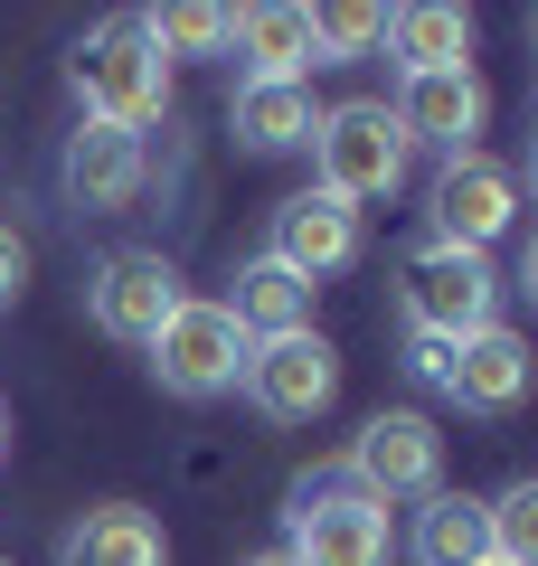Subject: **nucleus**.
I'll list each match as a JSON object with an SVG mask.
<instances>
[{
	"mask_svg": "<svg viewBox=\"0 0 538 566\" xmlns=\"http://www.w3.org/2000/svg\"><path fill=\"white\" fill-rule=\"evenodd\" d=\"M66 76H76L85 123L142 133V123H161V114H170V57L152 48L142 10H123V20H95V29L76 39V57H66Z\"/></svg>",
	"mask_w": 538,
	"mask_h": 566,
	"instance_id": "f257e3e1",
	"label": "nucleus"
},
{
	"mask_svg": "<svg viewBox=\"0 0 538 566\" xmlns=\"http://www.w3.org/2000/svg\"><path fill=\"white\" fill-rule=\"evenodd\" d=\"M312 170L321 180L312 189H331V199H387V189L406 180V133H397V114H387L379 95H350V104H321V123H312Z\"/></svg>",
	"mask_w": 538,
	"mask_h": 566,
	"instance_id": "f03ea898",
	"label": "nucleus"
},
{
	"mask_svg": "<svg viewBox=\"0 0 538 566\" xmlns=\"http://www.w3.org/2000/svg\"><path fill=\"white\" fill-rule=\"evenodd\" d=\"M397 303H406V322H416L425 340H473V331H492V312H500V274H492V255H473V245H435L425 237L416 255L397 264Z\"/></svg>",
	"mask_w": 538,
	"mask_h": 566,
	"instance_id": "7ed1b4c3",
	"label": "nucleus"
},
{
	"mask_svg": "<svg viewBox=\"0 0 538 566\" xmlns=\"http://www.w3.org/2000/svg\"><path fill=\"white\" fill-rule=\"evenodd\" d=\"M246 349H256V340L237 331L227 303H179L170 322L152 331V378L170 387V397L199 406V397H227V387L246 378Z\"/></svg>",
	"mask_w": 538,
	"mask_h": 566,
	"instance_id": "20e7f679",
	"label": "nucleus"
},
{
	"mask_svg": "<svg viewBox=\"0 0 538 566\" xmlns=\"http://www.w3.org/2000/svg\"><path fill=\"white\" fill-rule=\"evenodd\" d=\"M350 491H369V501H435L444 491V434L435 416H416V406H387V416L359 424L350 444Z\"/></svg>",
	"mask_w": 538,
	"mask_h": 566,
	"instance_id": "39448f33",
	"label": "nucleus"
},
{
	"mask_svg": "<svg viewBox=\"0 0 538 566\" xmlns=\"http://www.w3.org/2000/svg\"><path fill=\"white\" fill-rule=\"evenodd\" d=\"M179 303H189V293H179V264L152 255V245H114V255L85 274V312H95V331H104V340H133V349H152V331L170 322Z\"/></svg>",
	"mask_w": 538,
	"mask_h": 566,
	"instance_id": "423d86ee",
	"label": "nucleus"
},
{
	"mask_svg": "<svg viewBox=\"0 0 538 566\" xmlns=\"http://www.w3.org/2000/svg\"><path fill=\"white\" fill-rule=\"evenodd\" d=\"M246 397H256V416L275 424H312L321 406L340 397V349L321 340V331H283V340H256L246 349Z\"/></svg>",
	"mask_w": 538,
	"mask_h": 566,
	"instance_id": "0eeeda50",
	"label": "nucleus"
},
{
	"mask_svg": "<svg viewBox=\"0 0 538 566\" xmlns=\"http://www.w3.org/2000/svg\"><path fill=\"white\" fill-rule=\"evenodd\" d=\"M425 218H435V245L492 255V237H510V218H519V180L492 151H454V161L435 170V189H425Z\"/></svg>",
	"mask_w": 538,
	"mask_h": 566,
	"instance_id": "6e6552de",
	"label": "nucleus"
},
{
	"mask_svg": "<svg viewBox=\"0 0 538 566\" xmlns=\"http://www.w3.org/2000/svg\"><path fill=\"white\" fill-rule=\"evenodd\" d=\"M293 566H387V510L369 491L331 482V491H293Z\"/></svg>",
	"mask_w": 538,
	"mask_h": 566,
	"instance_id": "1a4fd4ad",
	"label": "nucleus"
},
{
	"mask_svg": "<svg viewBox=\"0 0 538 566\" xmlns=\"http://www.w3.org/2000/svg\"><path fill=\"white\" fill-rule=\"evenodd\" d=\"M387 114H397L406 151H416V142H435L444 161H454V151H473V133H482V123H492V85H482L473 66H435V76H397V104H387Z\"/></svg>",
	"mask_w": 538,
	"mask_h": 566,
	"instance_id": "9d476101",
	"label": "nucleus"
},
{
	"mask_svg": "<svg viewBox=\"0 0 538 566\" xmlns=\"http://www.w3.org/2000/svg\"><path fill=\"white\" fill-rule=\"evenodd\" d=\"M265 255L321 293V274H350L359 264V208L331 199V189H293V199L275 208V245H265Z\"/></svg>",
	"mask_w": 538,
	"mask_h": 566,
	"instance_id": "9b49d317",
	"label": "nucleus"
},
{
	"mask_svg": "<svg viewBox=\"0 0 538 566\" xmlns=\"http://www.w3.org/2000/svg\"><path fill=\"white\" fill-rule=\"evenodd\" d=\"M152 161H142V133H114V123H76L58 151V189L85 208V218H114V208L142 199Z\"/></svg>",
	"mask_w": 538,
	"mask_h": 566,
	"instance_id": "f8f14e48",
	"label": "nucleus"
},
{
	"mask_svg": "<svg viewBox=\"0 0 538 566\" xmlns=\"http://www.w3.org/2000/svg\"><path fill=\"white\" fill-rule=\"evenodd\" d=\"M444 397L463 406V416H510L519 397H529V340L519 331H473V340H454V368H444Z\"/></svg>",
	"mask_w": 538,
	"mask_h": 566,
	"instance_id": "ddd939ff",
	"label": "nucleus"
},
{
	"mask_svg": "<svg viewBox=\"0 0 538 566\" xmlns=\"http://www.w3.org/2000/svg\"><path fill=\"white\" fill-rule=\"evenodd\" d=\"M227 48L246 57V76L265 85H312V10L293 0H256V10H227Z\"/></svg>",
	"mask_w": 538,
	"mask_h": 566,
	"instance_id": "4468645a",
	"label": "nucleus"
},
{
	"mask_svg": "<svg viewBox=\"0 0 538 566\" xmlns=\"http://www.w3.org/2000/svg\"><path fill=\"white\" fill-rule=\"evenodd\" d=\"M58 557H66V566H170V538H161L152 510H133V501H95L76 528H66Z\"/></svg>",
	"mask_w": 538,
	"mask_h": 566,
	"instance_id": "2eb2a0df",
	"label": "nucleus"
},
{
	"mask_svg": "<svg viewBox=\"0 0 538 566\" xmlns=\"http://www.w3.org/2000/svg\"><path fill=\"white\" fill-rule=\"evenodd\" d=\"M227 312H237L246 340H283V331H312V283L283 274L275 255L237 264V293H227Z\"/></svg>",
	"mask_w": 538,
	"mask_h": 566,
	"instance_id": "dca6fc26",
	"label": "nucleus"
},
{
	"mask_svg": "<svg viewBox=\"0 0 538 566\" xmlns=\"http://www.w3.org/2000/svg\"><path fill=\"white\" fill-rule=\"evenodd\" d=\"M387 48H397L406 76L463 66V57H473V10H454V0H416V10H387Z\"/></svg>",
	"mask_w": 538,
	"mask_h": 566,
	"instance_id": "f3484780",
	"label": "nucleus"
},
{
	"mask_svg": "<svg viewBox=\"0 0 538 566\" xmlns=\"http://www.w3.org/2000/svg\"><path fill=\"white\" fill-rule=\"evenodd\" d=\"M312 123H321L312 85H265V76L237 85V142H246V151H302Z\"/></svg>",
	"mask_w": 538,
	"mask_h": 566,
	"instance_id": "a211bd4d",
	"label": "nucleus"
},
{
	"mask_svg": "<svg viewBox=\"0 0 538 566\" xmlns=\"http://www.w3.org/2000/svg\"><path fill=\"white\" fill-rule=\"evenodd\" d=\"M492 557V520H482L473 491H435L416 520V566H482Z\"/></svg>",
	"mask_w": 538,
	"mask_h": 566,
	"instance_id": "6ab92c4d",
	"label": "nucleus"
},
{
	"mask_svg": "<svg viewBox=\"0 0 538 566\" xmlns=\"http://www.w3.org/2000/svg\"><path fill=\"white\" fill-rule=\"evenodd\" d=\"M142 29H152L161 57H227V10H208V0H170V10H142Z\"/></svg>",
	"mask_w": 538,
	"mask_h": 566,
	"instance_id": "aec40b11",
	"label": "nucleus"
},
{
	"mask_svg": "<svg viewBox=\"0 0 538 566\" xmlns=\"http://www.w3.org/2000/svg\"><path fill=\"white\" fill-rule=\"evenodd\" d=\"M379 39H387V10H369V0H331V10H312V57L321 66L369 57Z\"/></svg>",
	"mask_w": 538,
	"mask_h": 566,
	"instance_id": "412c9836",
	"label": "nucleus"
},
{
	"mask_svg": "<svg viewBox=\"0 0 538 566\" xmlns=\"http://www.w3.org/2000/svg\"><path fill=\"white\" fill-rule=\"evenodd\" d=\"M482 520H492V557L500 566H538V482L519 472L500 501H482Z\"/></svg>",
	"mask_w": 538,
	"mask_h": 566,
	"instance_id": "4be33fe9",
	"label": "nucleus"
},
{
	"mask_svg": "<svg viewBox=\"0 0 538 566\" xmlns=\"http://www.w3.org/2000/svg\"><path fill=\"white\" fill-rule=\"evenodd\" d=\"M20 293H29V237H20V227H0V312L20 303Z\"/></svg>",
	"mask_w": 538,
	"mask_h": 566,
	"instance_id": "5701e85b",
	"label": "nucleus"
},
{
	"mask_svg": "<svg viewBox=\"0 0 538 566\" xmlns=\"http://www.w3.org/2000/svg\"><path fill=\"white\" fill-rule=\"evenodd\" d=\"M406 368H416L425 387H444V368H454V340H425V331H416V349H406Z\"/></svg>",
	"mask_w": 538,
	"mask_h": 566,
	"instance_id": "b1692460",
	"label": "nucleus"
},
{
	"mask_svg": "<svg viewBox=\"0 0 538 566\" xmlns=\"http://www.w3.org/2000/svg\"><path fill=\"white\" fill-rule=\"evenodd\" d=\"M246 566H293V557H283V547H265V557H246Z\"/></svg>",
	"mask_w": 538,
	"mask_h": 566,
	"instance_id": "393cba45",
	"label": "nucleus"
},
{
	"mask_svg": "<svg viewBox=\"0 0 538 566\" xmlns=\"http://www.w3.org/2000/svg\"><path fill=\"white\" fill-rule=\"evenodd\" d=\"M0 453H10V406H0Z\"/></svg>",
	"mask_w": 538,
	"mask_h": 566,
	"instance_id": "a878e982",
	"label": "nucleus"
},
{
	"mask_svg": "<svg viewBox=\"0 0 538 566\" xmlns=\"http://www.w3.org/2000/svg\"><path fill=\"white\" fill-rule=\"evenodd\" d=\"M482 566H500V557H482Z\"/></svg>",
	"mask_w": 538,
	"mask_h": 566,
	"instance_id": "bb28decb",
	"label": "nucleus"
},
{
	"mask_svg": "<svg viewBox=\"0 0 538 566\" xmlns=\"http://www.w3.org/2000/svg\"><path fill=\"white\" fill-rule=\"evenodd\" d=\"M0 566H10V557H0Z\"/></svg>",
	"mask_w": 538,
	"mask_h": 566,
	"instance_id": "cd10ccee",
	"label": "nucleus"
}]
</instances>
